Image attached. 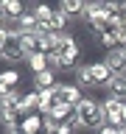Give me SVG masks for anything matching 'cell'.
<instances>
[{
    "mask_svg": "<svg viewBox=\"0 0 126 134\" xmlns=\"http://www.w3.org/2000/svg\"><path fill=\"white\" fill-rule=\"evenodd\" d=\"M76 115H78V126L87 129V131H95L98 134L104 126H107V117H104V106L101 100L95 98H84L78 106H76Z\"/></svg>",
    "mask_w": 126,
    "mask_h": 134,
    "instance_id": "1",
    "label": "cell"
},
{
    "mask_svg": "<svg viewBox=\"0 0 126 134\" xmlns=\"http://www.w3.org/2000/svg\"><path fill=\"white\" fill-rule=\"evenodd\" d=\"M59 53H62V59H65V64H67V70H73L76 73V67L78 64H84L81 62V56H84V50H81V42L76 39L70 31H65L62 34V42H59Z\"/></svg>",
    "mask_w": 126,
    "mask_h": 134,
    "instance_id": "2",
    "label": "cell"
},
{
    "mask_svg": "<svg viewBox=\"0 0 126 134\" xmlns=\"http://www.w3.org/2000/svg\"><path fill=\"white\" fill-rule=\"evenodd\" d=\"M53 90H56V95H59V103H67V106H73V109L78 106L84 98H87V95H84V90H81L76 81H56V87H53Z\"/></svg>",
    "mask_w": 126,
    "mask_h": 134,
    "instance_id": "3",
    "label": "cell"
},
{
    "mask_svg": "<svg viewBox=\"0 0 126 134\" xmlns=\"http://www.w3.org/2000/svg\"><path fill=\"white\" fill-rule=\"evenodd\" d=\"M101 106H104L107 126H115V129H120V123H123V109H126V103H123V100H118V98H112V95H107V98L101 100Z\"/></svg>",
    "mask_w": 126,
    "mask_h": 134,
    "instance_id": "4",
    "label": "cell"
},
{
    "mask_svg": "<svg viewBox=\"0 0 126 134\" xmlns=\"http://www.w3.org/2000/svg\"><path fill=\"white\" fill-rule=\"evenodd\" d=\"M25 50H23V42H20V31H11L8 34L6 45H3V62H25Z\"/></svg>",
    "mask_w": 126,
    "mask_h": 134,
    "instance_id": "5",
    "label": "cell"
},
{
    "mask_svg": "<svg viewBox=\"0 0 126 134\" xmlns=\"http://www.w3.org/2000/svg\"><path fill=\"white\" fill-rule=\"evenodd\" d=\"M104 64H107L115 75H123V73H126V48L107 50V56H104Z\"/></svg>",
    "mask_w": 126,
    "mask_h": 134,
    "instance_id": "6",
    "label": "cell"
},
{
    "mask_svg": "<svg viewBox=\"0 0 126 134\" xmlns=\"http://www.w3.org/2000/svg\"><path fill=\"white\" fill-rule=\"evenodd\" d=\"M20 81H23V73L17 67L0 70V95H6L8 90H20Z\"/></svg>",
    "mask_w": 126,
    "mask_h": 134,
    "instance_id": "7",
    "label": "cell"
},
{
    "mask_svg": "<svg viewBox=\"0 0 126 134\" xmlns=\"http://www.w3.org/2000/svg\"><path fill=\"white\" fill-rule=\"evenodd\" d=\"M73 81L78 84L81 90H98V87H95V78H92V62H84V64L76 67Z\"/></svg>",
    "mask_w": 126,
    "mask_h": 134,
    "instance_id": "8",
    "label": "cell"
},
{
    "mask_svg": "<svg viewBox=\"0 0 126 134\" xmlns=\"http://www.w3.org/2000/svg\"><path fill=\"white\" fill-rule=\"evenodd\" d=\"M92 78H95V87H98V90H107L109 84H112V78H115V73H112V70L104 64V59H101V62H92Z\"/></svg>",
    "mask_w": 126,
    "mask_h": 134,
    "instance_id": "9",
    "label": "cell"
},
{
    "mask_svg": "<svg viewBox=\"0 0 126 134\" xmlns=\"http://www.w3.org/2000/svg\"><path fill=\"white\" fill-rule=\"evenodd\" d=\"M20 131L23 134H42L45 131V117L39 112H31V115L23 117V126H20Z\"/></svg>",
    "mask_w": 126,
    "mask_h": 134,
    "instance_id": "10",
    "label": "cell"
},
{
    "mask_svg": "<svg viewBox=\"0 0 126 134\" xmlns=\"http://www.w3.org/2000/svg\"><path fill=\"white\" fill-rule=\"evenodd\" d=\"M56 8L67 17V20H70V23H76V20L84 14V3H81V0H62Z\"/></svg>",
    "mask_w": 126,
    "mask_h": 134,
    "instance_id": "11",
    "label": "cell"
},
{
    "mask_svg": "<svg viewBox=\"0 0 126 134\" xmlns=\"http://www.w3.org/2000/svg\"><path fill=\"white\" fill-rule=\"evenodd\" d=\"M45 117H50V120L59 126V123H67V120H73V117H76V109H73V106H67V103H56V106L50 109Z\"/></svg>",
    "mask_w": 126,
    "mask_h": 134,
    "instance_id": "12",
    "label": "cell"
},
{
    "mask_svg": "<svg viewBox=\"0 0 126 134\" xmlns=\"http://www.w3.org/2000/svg\"><path fill=\"white\" fill-rule=\"evenodd\" d=\"M56 81H59V75L53 73V70H45V73H36L34 75V90H50V87H56Z\"/></svg>",
    "mask_w": 126,
    "mask_h": 134,
    "instance_id": "13",
    "label": "cell"
},
{
    "mask_svg": "<svg viewBox=\"0 0 126 134\" xmlns=\"http://www.w3.org/2000/svg\"><path fill=\"white\" fill-rule=\"evenodd\" d=\"M107 92L112 95V98H118V100H123V103H126V73L123 75H115L112 84L107 87Z\"/></svg>",
    "mask_w": 126,
    "mask_h": 134,
    "instance_id": "14",
    "label": "cell"
},
{
    "mask_svg": "<svg viewBox=\"0 0 126 134\" xmlns=\"http://www.w3.org/2000/svg\"><path fill=\"white\" fill-rule=\"evenodd\" d=\"M25 64H28V70H31L34 75L45 73V70H48V56H45V53H31V56L25 59Z\"/></svg>",
    "mask_w": 126,
    "mask_h": 134,
    "instance_id": "15",
    "label": "cell"
},
{
    "mask_svg": "<svg viewBox=\"0 0 126 134\" xmlns=\"http://www.w3.org/2000/svg\"><path fill=\"white\" fill-rule=\"evenodd\" d=\"M31 112H39V90H28L23 98V117Z\"/></svg>",
    "mask_w": 126,
    "mask_h": 134,
    "instance_id": "16",
    "label": "cell"
},
{
    "mask_svg": "<svg viewBox=\"0 0 126 134\" xmlns=\"http://www.w3.org/2000/svg\"><path fill=\"white\" fill-rule=\"evenodd\" d=\"M3 11H6V17H11V20H20V17L28 11V6L20 3V0H3Z\"/></svg>",
    "mask_w": 126,
    "mask_h": 134,
    "instance_id": "17",
    "label": "cell"
},
{
    "mask_svg": "<svg viewBox=\"0 0 126 134\" xmlns=\"http://www.w3.org/2000/svg\"><path fill=\"white\" fill-rule=\"evenodd\" d=\"M20 42H23L25 56H31V53H39V34H20Z\"/></svg>",
    "mask_w": 126,
    "mask_h": 134,
    "instance_id": "18",
    "label": "cell"
},
{
    "mask_svg": "<svg viewBox=\"0 0 126 134\" xmlns=\"http://www.w3.org/2000/svg\"><path fill=\"white\" fill-rule=\"evenodd\" d=\"M48 70H53V73H67V64H65V59H62V53H59V50H53V53H50L48 56Z\"/></svg>",
    "mask_w": 126,
    "mask_h": 134,
    "instance_id": "19",
    "label": "cell"
},
{
    "mask_svg": "<svg viewBox=\"0 0 126 134\" xmlns=\"http://www.w3.org/2000/svg\"><path fill=\"white\" fill-rule=\"evenodd\" d=\"M98 134H123V131H120V129H115V126H104Z\"/></svg>",
    "mask_w": 126,
    "mask_h": 134,
    "instance_id": "20",
    "label": "cell"
},
{
    "mask_svg": "<svg viewBox=\"0 0 126 134\" xmlns=\"http://www.w3.org/2000/svg\"><path fill=\"white\" fill-rule=\"evenodd\" d=\"M120 48H126V28L120 31Z\"/></svg>",
    "mask_w": 126,
    "mask_h": 134,
    "instance_id": "21",
    "label": "cell"
},
{
    "mask_svg": "<svg viewBox=\"0 0 126 134\" xmlns=\"http://www.w3.org/2000/svg\"><path fill=\"white\" fill-rule=\"evenodd\" d=\"M8 134H23V131H8Z\"/></svg>",
    "mask_w": 126,
    "mask_h": 134,
    "instance_id": "22",
    "label": "cell"
},
{
    "mask_svg": "<svg viewBox=\"0 0 126 134\" xmlns=\"http://www.w3.org/2000/svg\"><path fill=\"white\" fill-rule=\"evenodd\" d=\"M42 134H53V131H42Z\"/></svg>",
    "mask_w": 126,
    "mask_h": 134,
    "instance_id": "23",
    "label": "cell"
}]
</instances>
